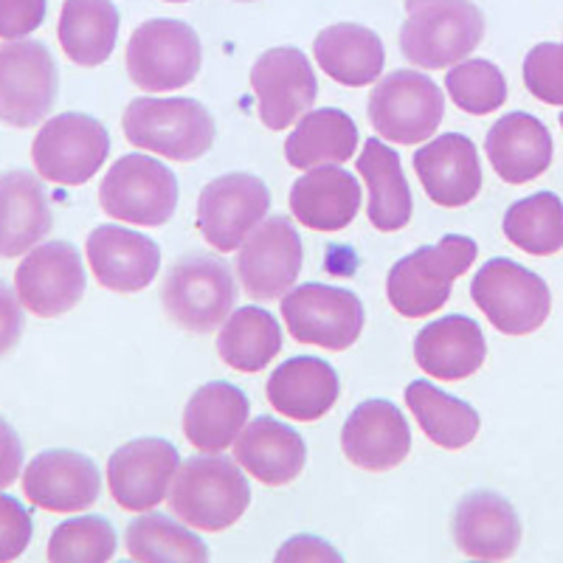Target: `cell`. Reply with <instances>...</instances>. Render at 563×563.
I'll return each mask as SVG.
<instances>
[{
  "label": "cell",
  "mask_w": 563,
  "mask_h": 563,
  "mask_svg": "<svg viewBox=\"0 0 563 563\" xmlns=\"http://www.w3.org/2000/svg\"><path fill=\"white\" fill-rule=\"evenodd\" d=\"M476 243L462 234H445L437 245H422L397 260L386 279L389 305L406 319H426L445 308L454 282L474 265Z\"/></svg>",
  "instance_id": "cell-3"
},
{
  "label": "cell",
  "mask_w": 563,
  "mask_h": 563,
  "mask_svg": "<svg viewBox=\"0 0 563 563\" xmlns=\"http://www.w3.org/2000/svg\"><path fill=\"white\" fill-rule=\"evenodd\" d=\"M485 153L505 184H530L550 169L552 135L541 119L516 110L487 130Z\"/></svg>",
  "instance_id": "cell-23"
},
{
  "label": "cell",
  "mask_w": 563,
  "mask_h": 563,
  "mask_svg": "<svg viewBox=\"0 0 563 563\" xmlns=\"http://www.w3.org/2000/svg\"><path fill=\"white\" fill-rule=\"evenodd\" d=\"M240 3H251V0H240Z\"/></svg>",
  "instance_id": "cell-47"
},
{
  "label": "cell",
  "mask_w": 563,
  "mask_h": 563,
  "mask_svg": "<svg viewBox=\"0 0 563 563\" xmlns=\"http://www.w3.org/2000/svg\"><path fill=\"white\" fill-rule=\"evenodd\" d=\"M276 561H341L339 552L313 536H299L282 547Z\"/></svg>",
  "instance_id": "cell-45"
},
{
  "label": "cell",
  "mask_w": 563,
  "mask_h": 563,
  "mask_svg": "<svg viewBox=\"0 0 563 563\" xmlns=\"http://www.w3.org/2000/svg\"><path fill=\"white\" fill-rule=\"evenodd\" d=\"M445 90L456 108L471 115H487L507 102V79L487 59H462L445 77Z\"/></svg>",
  "instance_id": "cell-38"
},
{
  "label": "cell",
  "mask_w": 563,
  "mask_h": 563,
  "mask_svg": "<svg viewBox=\"0 0 563 563\" xmlns=\"http://www.w3.org/2000/svg\"><path fill=\"white\" fill-rule=\"evenodd\" d=\"M355 169L366 180V192H369V209H366L369 223L386 234L406 229L411 223L415 200L400 167V155L386 147L380 139H366Z\"/></svg>",
  "instance_id": "cell-31"
},
{
  "label": "cell",
  "mask_w": 563,
  "mask_h": 563,
  "mask_svg": "<svg viewBox=\"0 0 563 563\" xmlns=\"http://www.w3.org/2000/svg\"><path fill=\"white\" fill-rule=\"evenodd\" d=\"M178 467L180 454L173 442L158 437L128 442L108 462L110 496L122 510H153L167 496Z\"/></svg>",
  "instance_id": "cell-17"
},
{
  "label": "cell",
  "mask_w": 563,
  "mask_h": 563,
  "mask_svg": "<svg viewBox=\"0 0 563 563\" xmlns=\"http://www.w3.org/2000/svg\"><path fill=\"white\" fill-rule=\"evenodd\" d=\"M23 467V442L18 431L0 417V490L12 485Z\"/></svg>",
  "instance_id": "cell-44"
},
{
  "label": "cell",
  "mask_w": 563,
  "mask_h": 563,
  "mask_svg": "<svg viewBox=\"0 0 563 563\" xmlns=\"http://www.w3.org/2000/svg\"><path fill=\"white\" fill-rule=\"evenodd\" d=\"M203 63L200 37L184 20L155 18L141 23L128 43V77L141 90H178L195 82Z\"/></svg>",
  "instance_id": "cell-7"
},
{
  "label": "cell",
  "mask_w": 563,
  "mask_h": 563,
  "mask_svg": "<svg viewBox=\"0 0 563 563\" xmlns=\"http://www.w3.org/2000/svg\"><path fill=\"white\" fill-rule=\"evenodd\" d=\"M234 460L268 487H285L299 479L308 462L301 434L274 417H254L234 440Z\"/></svg>",
  "instance_id": "cell-25"
},
{
  "label": "cell",
  "mask_w": 563,
  "mask_h": 563,
  "mask_svg": "<svg viewBox=\"0 0 563 563\" xmlns=\"http://www.w3.org/2000/svg\"><path fill=\"white\" fill-rule=\"evenodd\" d=\"M561 128H563V113H561Z\"/></svg>",
  "instance_id": "cell-49"
},
{
  "label": "cell",
  "mask_w": 563,
  "mask_h": 563,
  "mask_svg": "<svg viewBox=\"0 0 563 563\" xmlns=\"http://www.w3.org/2000/svg\"><path fill=\"white\" fill-rule=\"evenodd\" d=\"M85 251L97 282L113 294L144 290L161 271L158 243L122 225H99L90 231Z\"/></svg>",
  "instance_id": "cell-21"
},
{
  "label": "cell",
  "mask_w": 563,
  "mask_h": 563,
  "mask_svg": "<svg viewBox=\"0 0 563 563\" xmlns=\"http://www.w3.org/2000/svg\"><path fill=\"white\" fill-rule=\"evenodd\" d=\"M406 404L420 422V429L440 449L460 451L479 434V411L460 397L437 389L429 380H411L406 386Z\"/></svg>",
  "instance_id": "cell-34"
},
{
  "label": "cell",
  "mask_w": 563,
  "mask_h": 563,
  "mask_svg": "<svg viewBox=\"0 0 563 563\" xmlns=\"http://www.w3.org/2000/svg\"><path fill=\"white\" fill-rule=\"evenodd\" d=\"M400 52L426 70L451 68L479 48L485 14L474 0H406Z\"/></svg>",
  "instance_id": "cell-1"
},
{
  "label": "cell",
  "mask_w": 563,
  "mask_h": 563,
  "mask_svg": "<svg viewBox=\"0 0 563 563\" xmlns=\"http://www.w3.org/2000/svg\"><path fill=\"white\" fill-rule=\"evenodd\" d=\"M487 341L482 327L467 316H445L422 327L415 339V361L437 380H465L482 369Z\"/></svg>",
  "instance_id": "cell-24"
},
{
  "label": "cell",
  "mask_w": 563,
  "mask_h": 563,
  "mask_svg": "<svg viewBox=\"0 0 563 563\" xmlns=\"http://www.w3.org/2000/svg\"><path fill=\"white\" fill-rule=\"evenodd\" d=\"M23 493L34 507L52 512H79L97 505L102 476L97 462L79 451H43L29 462Z\"/></svg>",
  "instance_id": "cell-18"
},
{
  "label": "cell",
  "mask_w": 563,
  "mask_h": 563,
  "mask_svg": "<svg viewBox=\"0 0 563 563\" xmlns=\"http://www.w3.org/2000/svg\"><path fill=\"white\" fill-rule=\"evenodd\" d=\"M251 88L260 102V119L268 130H285L313 108L319 97L313 65L299 48H271L251 68Z\"/></svg>",
  "instance_id": "cell-15"
},
{
  "label": "cell",
  "mask_w": 563,
  "mask_h": 563,
  "mask_svg": "<svg viewBox=\"0 0 563 563\" xmlns=\"http://www.w3.org/2000/svg\"><path fill=\"white\" fill-rule=\"evenodd\" d=\"M52 225V203L37 175L26 169L0 175V256H23L48 238Z\"/></svg>",
  "instance_id": "cell-28"
},
{
  "label": "cell",
  "mask_w": 563,
  "mask_h": 563,
  "mask_svg": "<svg viewBox=\"0 0 563 563\" xmlns=\"http://www.w3.org/2000/svg\"><path fill=\"white\" fill-rule=\"evenodd\" d=\"M301 240L288 218L274 214L251 231L238 260L243 290L256 301L282 299L299 279Z\"/></svg>",
  "instance_id": "cell-16"
},
{
  "label": "cell",
  "mask_w": 563,
  "mask_h": 563,
  "mask_svg": "<svg viewBox=\"0 0 563 563\" xmlns=\"http://www.w3.org/2000/svg\"><path fill=\"white\" fill-rule=\"evenodd\" d=\"M341 449L355 467L384 474L406 462L411 451V429L404 411L391 400L375 397V400H364L346 417Z\"/></svg>",
  "instance_id": "cell-19"
},
{
  "label": "cell",
  "mask_w": 563,
  "mask_h": 563,
  "mask_svg": "<svg viewBox=\"0 0 563 563\" xmlns=\"http://www.w3.org/2000/svg\"><path fill=\"white\" fill-rule=\"evenodd\" d=\"M282 350V327L263 308H240L223 321L218 352L225 366L243 375L263 372Z\"/></svg>",
  "instance_id": "cell-35"
},
{
  "label": "cell",
  "mask_w": 563,
  "mask_h": 563,
  "mask_svg": "<svg viewBox=\"0 0 563 563\" xmlns=\"http://www.w3.org/2000/svg\"><path fill=\"white\" fill-rule=\"evenodd\" d=\"M119 9L113 0H65L59 12V45L70 63L97 68L108 63L119 40Z\"/></svg>",
  "instance_id": "cell-32"
},
{
  "label": "cell",
  "mask_w": 563,
  "mask_h": 563,
  "mask_svg": "<svg viewBox=\"0 0 563 563\" xmlns=\"http://www.w3.org/2000/svg\"><path fill=\"white\" fill-rule=\"evenodd\" d=\"M415 169L429 200L442 209L474 203L482 189L479 150L462 133L437 135L417 150Z\"/></svg>",
  "instance_id": "cell-20"
},
{
  "label": "cell",
  "mask_w": 563,
  "mask_h": 563,
  "mask_svg": "<svg viewBox=\"0 0 563 563\" xmlns=\"http://www.w3.org/2000/svg\"><path fill=\"white\" fill-rule=\"evenodd\" d=\"M59 68L40 40H20L0 48V122L34 128L52 113Z\"/></svg>",
  "instance_id": "cell-12"
},
{
  "label": "cell",
  "mask_w": 563,
  "mask_h": 563,
  "mask_svg": "<svg viewBox=\"0 0 563 563\" xmlns=\"http://www.w3.org/2000/svg\"><path fill=\"white\" fill-rule=\"evenodd\" d=\"M561 57H563V43H561Z\"/></svg>",
  "instance_id": "cell-48"
},
{
  "label": "cell",
  "mask_w": 563,
  "mask_h": 563,
  "mask_svg": "<svg viewBox=\"0 0 563 563\" xmlns=\"http://www.w3.org/2000/svg\"><path fill=\"white\" fill-rule=\"evenodd\" d=\"M251 507V487L240 465L225 456H192L178 467L169 493V510L186 527L223 532Z\"/></svg>",
  "instance_id": "cell-2"
},
{
  "label": "cell",
  "mask_w": 563,
  "mask_h": 563,
  "mask_svg": "<svg viewBox=\"0 0 563 563\" xmlns=\"http://www.w3.org/2000/svg\"><path fill=\"white\" fill-rule=\"evenodd\" d=\"M85 265L77 249L63 240L40 245L14 271V290L20 305L40 319L68 313L85 296Z\"/></svg>",
  "instance_id": "cell-14"
},
{
  "label": "cell",
  "mask_w": 563,
  "mask_h": 563,
  "mask_svg": "<svg viewBox=\"0 0 563 563\" xmlns=\"http://www.w3.org/2000/svg\"><path fill=\"white\" fill-rule=\"evenodd\" d=\"M313 57L327 77L346 88H364L380 79L386 63L384 40L358 23H335L316 37Z\"/></svg>",
  "instance_id": "cell-30"
},
{
  "label": "cell",
  "mask_w": 563,
  "mask_h": 563,
  "mask_svg": "<svg viewBox=\"0 0 563 563\" xmlns=\"http://www.w3.org/2000/svg\"><path fill=\"white\" fill-rule=\"evenodd\" d=\"M161 301L169 319L189 333H211L223 324L238 305V282L223 260L184 256L169 268Z\"/></svg>",
  "instance_id": "cell-5"
},
{
  "label": "cell",
  "mask_w": 563,
  "mask_h": 563,
  "mask_svg": "<svg viewBox=\"0 0 563 563\" xmlns=\"http://www.w3.org/2000/svg\"><path fill=\"white\" fill-rule=\"evenodd\" d=\"M454 541L474 561H507L519 552V512L505 496L474 490L454 510Z\"/></svg>",
  "instance_id": "cell-22"
},
{
  "label": "cell",
  "mask_w": 563,
  "mask_h": 563,
  "mask_svg": "<svg viewBox=\"0 0 563 563\" xmlns=\"http://www.w3.org/2000/svg\"><path fill=\"white\" fill-rule=\"evenodd\" d=\"M525 85L538 102L563 104L561 43H538L525 57Z\"/></svg>",
  "instance_id": "cell-40"
},
{
  "label": "cell",
  "mask_w": 563,
  "mask_h": 563,
  "mask_svg": "<svg viewBox=\"0 0 563 563\" xmlns=\"http://www.w3.org/2000/svg\"><path fill=\"white\" fill-rule=\"evenodd\" d=\"M290 211L305 229L344 231L361 211L358 178L341 167H313L290 186Z\"/></svg>",
  "instance_id": "cell-27"
},
{
  "label": "cell",
  "mask_w": 563,
  "mask_h": 563,
  "mask_svg": "<svg viewBox=\"0 0 563 563\" xmlns=\"http://www.w3.org/2000/svg\"><path fill=\"white\" fill-rule=\"evenodd\" d=\"M471 296L499 333L530 335L550 319L552 294L547 282L525 265L496 256L471 282Z\"/></svg>",
  "instance_id": "cell-6"
},
{
  "label": "cell",
  "mask_w": 563,
  "mask_h": 563,
  "mask_svg": "<svg viewBox=\"0 0 563 563\" xmlns=\"http://www.w3.org/2000/svg\"><path fill=\"white\" fill-rule=\"evenodd\" d=\"M271 209L268 186L256 175L229 173L203 186L198 200L200 238L220 254L238 251Z\"/></svg>",
  "instance_id": "cell-13"
},
{
  "label": "cell",
  "mask_w": 563,
  "mask_h": 563,
  "mask_svg": "<svg viewBox=\"0 0 563 563\" xmlns=\"http://www.w3.org/2000/svg\"><path fill=\"white\" fill-rule=\"evenodd\" d=\"M358 150V128L339 108H321L296 124L285 141V158L296 169H313L341 164Z\"/></svg>",
  "instance_id": "cell-33"
},
{
  "label": "cell",
  "mask_w": 563,
  "mask_h": 563,
  "mask_svg": "<svg viewBox=\"0 0 563 563\" xmlns=\"http://www.w3.org/2000/svg\"><path fill=\"white\" fill-rule=\"evenodd\" d=\"M48 0H0V37L26 40L45 20Z\"/></svg>",
  "instance_id": "cell-42"
},
{
  "label": "cell",
  "mask_w": 563,
  "mask_h": 563,
  "mask_svg": "<svg viewBox=\"0 0 563 563\" xmlns=\"http://www.w3.org/2000/svg\"><path fill=\"white\" fill-rule=\"evenodd\" d=\"M115 552V530L102 516H79L48 538V561L54 563H104Z\"/></svg>",
  "instance_id": "cell-39"
},
{
  "label": "cell",
  "mask_w": 563,
  "mask_h": 563,
  "mask_svg": "<svg viewBox=\"0 0 563 563\" xmlns=\"http://www.w3.org/2000/svg\"><path fill=\"white\" fill-rule=\"evenodd\" d=\"M122 128L133 147L180 164L203 158L214 144V119L198 99H133Z\"/></svg>",
  "instance_id": "cell-4"
},
{
  "label": "cell",
  "mask_w": 563,
  "mask_h": 563,
  "mask_svg": "<svg viewBox=\"0 0 563 563\" xmlns=\"http://www.w3.org/2000/svg\"><path fill=\"white\" fill-rule=\"evenodd\" d=\"M124 544L139 563H206L209 550L195 532L175 525L167 516L150 512L128 527Z\"/></svg>",
  "instance_id": "cell-37"
},
{
  "label": "cell",
  "mask_w": 563,
  "mask_h": 563,
  "mask_svg": "<svg viewBox=\"0 0 563 563\" xmlns=\"http://www.w3.org/2000/svg\"><path fill=\"white\" fill-rule=\"evenodd\" d=\"M445 115V97L434 79L417 70H391L369 93V119L391 144H422Z\"/></svg>",
  "instance_id": "cell-10"
},
{
  "label": "cell",
  "mask_w": 563,
  "mask_h": 563,
  "mask_svg": "<svg viewBox=\"0 0 563 563\" xmlns=\"http://www.w3.org/2000/svg\"><path fill=\"white\" fill-rule=\"evenodd\" d=\"M505 238L532 256H552L563 249V200L538 192L512 203L505 214Z\"/></svg>",
  "instance_id": "cell-36"
},
{
  "label": "cell",
  "mask_w": 563,
  "mask_h": 563,
  "mask_svg": "<svg viewBox=\"0 0 563 563\" xmlns=\"http://www.w3.org/2000/svg\"><path fill=\"white\" fill-rule=\"evenodd\" d=\"M110 135L88 113H59L34 135L32 161L40 178L59 186L88 184L108 161Z\"/></svg>",
  "instance_id": "cell-9"
},
{
  "label": "cell",
  "mask_w": 563,
  "mask_h": 563,
  "mask_svg": "<svg viewBox=\"0 0 563 563\" xmlns=\"http://www.w3.org/2000/svg\"><path fill=\"white\" fill-rule=\"evenodd\" d=\"M23 335V308H20V296L9 288L7 282H0V358L18 346Z\"/></svg>",
  "instance_id": "cell-43"
},
{
  "label": "cell",
  "mask_w": 563,
  "mask_h": 563,
  "mask_svg": "<svg viewBox=\"0 0 563 563\" xmlns=\"http://www.w3.org/2000/svg\"><path fill=\"white\" fill-rule=\"evenodd\" d=\"M251 415L243 389L211 380L200 386L184 409V434L203 454H220L238 440Z\"/></svg>",
  "instance_id": "cell-29"
},
{
  "label": "cell",
  "mask_w": 563,
  "mask_h": 563,
  "mask_svg": "<svg viewBox=\"0 0 563 563\" xmlns=\"http://www.w3.org/2000/svg\"><path fill=\"white\" fill-rule=\"evenodd\" d=\"M104 214L133 225H164L178 209V178L161 161L144 153L119 158L99 186Z\"/></svg>",
  "instance_id": "cell-8"
},
{
  "label": "cell",
  "mask_w": 563,
  "mask_h": 563,
  "mask_svg": "<svg viewBox=\"0 0 563 563\" xmlns=\"http://www.w3.org/2000/svg\"><path fill=\"white\" fill-rule=\"evenodd\" d=\"M282 319L299 344L333 352L350 350L361 339L366 324L358 296L335 285H321V282L290 290L282 299Z\"/></svg>",
  "instance_id": "cell-11"
},
{
  "label": "cell",
  "mask_w": 563,
  "mask_h": 563,
  "mask_svg": "<svg viewBox=\"0 0 563 563\" xmlns=\"http://www.w3.org/2000/svg\"><path fill=\"white\" fill-rule=\"evenodd\" d=\"M265 395L276 415L299 422H316L335 406L341 395V380L339 372L327 361L299 355L271 372Z\"/></svg>",
  "instance_id": "cell-26"
},
{
  "label": "cell",
  "mask_w": 563,
  "mask_h": 563,
  "mask_svg": "<svg viewBox=\"0 0 563 563\" xmlns=\"http://www.w3.org/2000/svg\"><path fill=\"white\" fill-rule=\"evenodd\" d=\"M32 512L20 505L14 496L0 493V563L18 561L32 544Z\"/></svg>",
  "instance_id": "cell-41"
},
{
  "label": "cell",
  "mask_w": 563,
  "mask_h": 563,
  "mask_svg": "<svg viewBox=\"0 0 563 563\" xmlns=\"http://www.w3.org/2000/svg\"><path fill=\"white\" fill-rule=\"evenodd\" d=\"M167 3H189V0H167Z\"/></svg>",
  "instance_id": "cell-46"
}]
</instances>
